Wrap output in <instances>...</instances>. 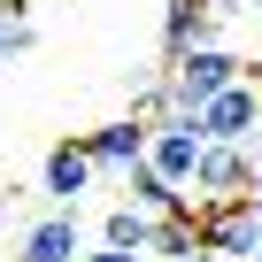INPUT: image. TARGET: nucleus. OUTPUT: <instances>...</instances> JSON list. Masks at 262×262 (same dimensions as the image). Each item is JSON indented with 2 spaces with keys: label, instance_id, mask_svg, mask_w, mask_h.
I'll list each match as a JSON object with an SVG mask.
<instances>
[{
  "label": "nucleus",
  "instance_id": "13",
  "mask_svg": "<svg viewBox=\"0 0 262 262\" xmlns=\"http://www.w3.org/2000/svg\"><path fill=\"white\" fill-rule=\"evenodd\" d=\"M31 47H39V31L24 24V0H0V62H16Z\"/></svg>",
  "mask_w": 262,
  "mask_h": 262
},
{
  "label": "nucleus",
  "instance_id": "2",
  "mask_svg": "<svg viewBox=\"0 0 262 262\" xmlns=\"http://www.w3.org/2000/svg\"><path fill=\"white\" fill-rule=\"evenodd\" d=\"M193 224H201V247H208L216 262H254V254H262V193L193 208Z\"/></svg>",
  "mask_w": 262,
  "mask_h": 262
},
{
  "label": "nucleus",
  "instance_id": "8",
  "mask_svg": "<svg viewBox=\"0 0 262 262\" xmlns=\"http://www.w3.org/2000/svg\"><path fill=\"white\" fill-rule=\"evenodd\" d=\"M147 116H116V123H100V131H85V155H93V170H131V162H147Z\"/></svg>",
  "mask_w": 262,
  "mask_h": 262
},
{
  "label": "nucleus",
  "instance_id": "7",
  "mask_svg": "<svg viewBox=\"0 0 262 262\" xmlns=\"http://www.w3.org/2000/svg\"><path fill=\"white\" fill-rule=\"evenodd\" d=\"M8 262H85V224H77V208L39 216V224L16 239V254H8Z\"/></svg>",
  "mask_w": 262,
  "mask_h": 262
},
{
  "label": "nucleus",
  "instance_id": "9",
  "mask_svg": "<svg viewBox=\"0 0 262 262\" xmlns=\"http://www.w3.org/2000/svg\"><path fill=\"white\" fill-rule=\"evenodd\" d=\"M123 185H131V208H147L155 224H162V216H193V193H178V185H170L162 170H147V162H131Z\"/></svg>",
  "mask_w": 262,
  "mask_h": 262
},
{
  "label": "nucleus",
  "instance_id": "3",
  "mask_svg": "<svg viewBox=\"0 0 262 262\" xmlns=\"http://www.w3.org/2000/svg\"><path fill=\"white\" fill-rule=\"evenodd\" d=\"M193 123H201L208 147H254V131H262V93H254V77H239V85H224L216 100H201Z\"/></svg>",
  "mask_w": 262,
  "mask_h": 262
},
{
  "label": "nucleus",
  "instance_id": "17",
  "mask_svg": "<svg viewBox=\"0 0 262 262\" xmlns=\"http://www.w3.org/2000/svg\"><path fill=\"white\" fill-rule=\"evenodd\" d=\"M0 262H8V254H0Z\"/></svg>",
  "mask_w": 262,
  "mask_h": 262
},
{
  "label": "nucleus",
  "instance_id": "16",
  "mask_svg": "<svg viewBox=\"0 0 262 262\" xmlns=\"http://www.w3.org/2000/svg\"><path fill=\"white\" fill-rule=\"evenodd\" d=\"M185 262H216V254H208V247H193V254H185Z\"/></svg>",
  "mask_w": 262,
  "mask_h": 262
},
{
  "label": "nucleus",
  "instance_id": "14",
  "mask_svg": "<svg viewBox=\"0 0 262 262\" xmlns=\"http://www.w3.org/2000/svg\"><path fill=\"white\" fill-rule=\"evenodd\" d=\"M85 262H139V254H123V247H93Z\"/></svg>",
  "mask_w": 262,
  "mask_h": 262
},
{
  "label": "nucleus",
  "instance_id": "5",
  "mask_svg": "<svg viewBox=\"0 0 262 262\" xmlns=\"http://www.w3.org/2000/svg\"><path fill=\"white\" fill-rule=\"evenodd\" d=\"M247 193H262V185H254V147H208L201 170H193V208L247 201Z\"/></svg>",
  "mask_w": 262,
  "mask_h": 262
},
{
  "label": "nucleus",
  "instance_id": "1",
  "mask_svg": "<svg viewBox=\"0 0 262 262\" xmlns=\"http://www.w3.org/2000/svg\"><path fill=\"white\" fill-rule=\"evenodd\" d=\"M247 77V62L224 47V39H201V47H185V54H170V70H162V93H170V108L178 116H193L201 100H216L224 85H239Z\"/></svg>",
  "mask_w": 262,
  "mask_h": 262
},
{
  "label": "nucleus",
  "instance_id": "15",
  "mask_svg": "<svg viewBox=\"0 0 262 262\" xmlns=\"http://www.w3.org/2000/svg\"><path fill=\"white\" fill-rule=\"evenodd\" d=\"M247 16H254V47H262V0H254V8H247Z\"/></svg>",
  "mask_w": 262,
  "mask_h": 262
},
{
  "label": "nucleus",
  "instance_id": "18",
  "mask_svg": "<svg viewBox=\"0 0 262 262\" xmlns=\"http://www.w3.org/2000/svg\"><path fill=\"white\" fill-rule=\"evenodd\" d=\"M254 262H262V254H254Z\"/></svg>",
  "mask_w": 262,
  "mask_h": 262
},
{
  "label": "nucleus",
  "instance_id": "4",
  "mask_svg": "<svg viewBox=\"0 0 262 262\" xmlns=\"http://www.w3.org/2000/svg\"><path fill=\"white\" fill-rule=\"evenodd\" d=\"M201 155H208V139H201V123L193 116H155V131H147V170H162L178 193H193V170H201Z\"/></svg>",
  "mask_w": 262,
  "mask_h": 262
},
{
  "label": "nucleus",
  "instance_id": "12",
  "mask_svg": "<svg viewBox=\"0 0 262 262\" xmlns=\"http://www.w3.org/2000/svg\"><path fill=\"white\" fill-rule=\"evenodd\" d=\"M193 247H201V224H193V216H162V224H155V247H147V254H162V262H185Z\"/></svg>",
  "mask_w": 262,
  "mask_h": 262
},
{
  "label": "nucleus",
  "instance_id": "10",
  "mask_svg": "<svg viewBox=\"0 0 262 262\" xmlns=\"http://www.w3.org/2000/svg\"><path fill=\"white\" fill-rule=\"evenodd\" d=\"M201 39H216L208 0H170V8H162V54H185V47H201Z\"/></svg>",
  "mask_w": 262,
  "mask_h": 262
},
{
  "label": "nucleus",
  "instance_id": "11",
  "mask_svg": "<svg viewBox=\"0 0 262 262\" xmlns=\"http://www.w3.org/2000/svg\"><path fill=\"white\" fill-rule=\"evenodd\" d=\"M100 247H123V254H147V247H155V216H147V208H131V201H116V208L100 216Z\"/></svg>",
  "mask_w": 262,
  "mask_h": 262
},
{
  "label": "nucleus",
  "instance_id": "6",
  "mask_svg": "<svg viewBox=\"0 0 262 262\" xmlns=\"http://www.w3.org/2000/svg\"><path fill=\"white\" fill-rule=\"evenodd\" d=\"M93 155H85V131H77V139H54L47 147V162H39V193L54 201V208H77L85 193H93Z\"/></svg>",
  "mask_w": 262,
  "mask_h": 262
}]
</instances>
